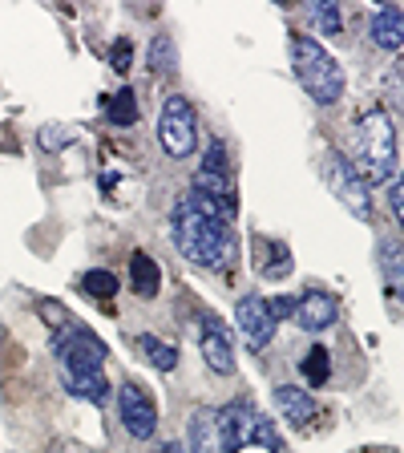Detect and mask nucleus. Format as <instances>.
Listing matches in <instances>:
<instances>
[{
	"label": "nucleus",
	"mask_w": 404,
	"mask_h": 453,
	"mask_svg": "<svg viewBox=\"0 0 404 453\" xmlns=\"http://www.w3.org/2000/svg\"><path fill=\"white\" fill-rule=\"evenodd\" d=\"M150 69L154 73H174L179 69V49H174V41L166 33H158L150 45Z\"/></svg>",
	"instance_id": "f3484780"
},
{
	"label": "nucleus",
	"mask_w": 404,
	"mask_h": 453,
	"mask_svg": "<svg viewBox=\"0 0 404 453\" xmlns=\"http://www.w3.org/2000/svg\"><path fill=\"white\" fill-rule=\"evenodd\" d=\"M130 65V41H118L113 45V69H126Z\"/></svg>",
	"instance_id": "5701e85b"
},
{
	"label": "nucleus",
	"mask_w": 404,
	"mask_h": 453,
	"mask_svg": "<svg viewBox=\"0 0 404 453\" xmlns=\"http://www.w3.org/2000/svg\"><path fill=\"white\" fill-rule=\"evenodd\" d=\"M400 20H404V12L396 4L393 9H377V17H372V41L380 49H388V53L400 49Z\"/></svg>",
	"instance_id": "dca6fc26"
},
{
	"label": "nucleus",
	"mask_w": 404,
	"mask_h": 453,
	"mask_svg": "<svg viewBox=\"0 0 404 453\" xmlns=\"http://www.w3.org/2000/svg\"><path fill=\"white\" fill-rule=\"evenodd\" d=\"M308 17H311V25L320 28L324 37H336V33H339V9H336V4H311Z\"/></svg>",
	"instance_id": "412c9836"
},
{
	"label": "nucleus",
	"mask_w": 404,
	"mask_h": 453,
	"mask_svg": "<svg viewBox=\"0 0 404 453\" xmlns=\"http://www.w3.org/2000/svg\"><path fill=\"white\" fill-rule=\"evenodd\" d=\"M138 349H141V352H150V365H154V368H166V372H170V368L179 365V352L170 349V344H158L154 336H141V340H138Z\"/></svg>",
	"instance_id": "aec40b11"
},
{
	"label": "nucleus",
	"mask_w": 404,
	"mask_h": 453,
	"mask_svg": "<svg viewBox=\"0 0 404 453\" xmlns=\"http://www.w3.org/2000/svg\"><path fill=\"white\" fill-rule=\"evenodd\" d=\"M65 385H69L73 396H81V401H97V405L110 396V380H105L102 368H65Z\"/></svg>",
	"instance_id": "ddd939ff"
},
{
	"label": "nucleus",
	"mask_w": 404,
	"mask_h": 453,
	"mask_svg": "<svg viewBox=\"0 0 404 453\" xmlns=\"http://www.w3.org/2000/svg\"><path fill=\"white\" fill-rule=\"evenodd\" d=\"M53 349H57V357H61L65 368H102V360H105L102 340H97L94 332L73 328V324H65V332H57Z\"/></svg>",
	"instance_id": "6e6552de"
},
{
	"label": "nucleus",
	"mask_w": 404,
	"mask_h": 453,
	"mask_svg": "<svg viewBox=\"0 0 404 453\" xmlns=\"http://www.w3.org/2000/svg\"><path fill=\"white\" fill-rule=\"evenodd\" d=\"M118 396H122V425H126V434L138 437V441H150V437L158 434V405H154V396L146 393V385L126 380Z\"/></svg>",
	"instance_id": "423d86ee"
},
{
	"label": "nucleus",
	"mask_w": 404,
	"mask_h": 453,
	"mask_svg": "<svg viewBox=\"0 0 404 453\" xmlns=\"http://www.w3.org/2000/svg\"><path fill=\"white\" fill-rule=\"evenodd\" d=\"M388 198H393V215H396V223H400V215H404L400 211V179H393V195Z\"/></svg>",
	"instance_id": "b1692460"
},
{
	"label": "nucleus",
	"mask_w": 404,
	"mask_h": 453,
	"mask_svg": "<svg viewBox=\"0 0 404 453\" xmlns=\"http://www.w3.org/2000/svg\"><path fill=\"white\" fill-rule=\"evenodd\" d=\"M130 288L141 296V300L158 296V288H162V272H158V264H154L146 251H138L130 259Z\"/></svg>",
	"instance_id": "2eb2a0df"
},
{
	"label": "nucleus",
	"mask_w": 404,
	"mask_h": 453,
	"mask_svg": "<svg viewBox=\"0 0 404 453\" xmlns=\"http://www.w3.org/2000/svg\"><path fill=\"white\" fill-rule=\"evenodd\" d=\"M303 372H308L311 385H324V380H328V352H324V349H311L308 360H303Z\"/></svg>",
	"instance_id": "4be33fe9"
},
{
	"label": "nucleus",
	"mask_w": 404,
	"mask_h": 453,
	"mask_svg": "<svg viewBox=\"0 0 404 453\" xmlns=\"http://www.w3.org/2000/svg\"><path fill=\"white\" fill-rule=\"evenodd\" d=\"M110 122L113 126H133V122H138V102H133L130 89L110 97Z\"/></svg>",
	"instance_id": "a211bd4d"
},
{
	"label": "nucleus",
	"mask_w": 404,
	"mask_h": 453,
	"mask_svg": "<svg viewBox=\"0 0 404 453\" xmlns=\"http://www.w3.org/2000/svg\"><path fill=\"white\" fill-rule=\"evenodd\" d=\"M324 179H328V187L336 190V198L352 211V215L368 219V211H372V207H368V187L356 179V170L348 166V158H344V154L332 150L328 158H324Z\"/></svg>",
	"instance_id": "0eeeda50"
},
{
	"label": "nucleus",
	"mask_w": 404,
	"mask_h": 453,
	"mask_svg": "<svg viewBox=\"0 0 404 453\" xmlns=\"http://www.w3.org/2000/svg\"><path fill=\"white\" fill-rule=\"evenodd\" d=\"M187 437H190V453H223V434H218L215 409H194Z\"/></svg>",
	"instance_id": "f8f14e48"
},
{
	"label": "nucleus",
	"mask_w": 404,
	"mask_h": 453,
	"mask_svg": "<svg viewBox=\"0 0 404 453\" xmlns=\"http://www.w3.org/2000/svg\"><path fill=\"white\" fill-rule=\"evenodd\" d=\"M348 166L364 187L396 179V126L385 110H368L352 134V158Z\"/></svg>",
	"instance_id": "f03ea898"
},
{
	"label": "nucleus",
	"mask_w": 404,
	"mask_h": 453,
	"mask_svg": "<svg viewBox=\"0 0 404 453\" xmlns=\"http://www.w3.org/2000/svg\"><path fill=\"white\" fill-rule=\"evenodd\" d=\"M231 215L218 207L215 198L190 195L179 198V207H174V243L179 251L187 255L194 267H207V272H218V267L231 264V255H235V243H231Z\"/></svg>",
	"instance_id": "f257e3e1"
},
{
	"label": "nucleus",
	"mask_w": 404,
	"mask_h": 453,
	"mask_svg": "<svg viewBox=\"0 0 404 453\" xmlns=\"http://www.w3.org/2000/svg\"><path fill=\"white\" fill-rule=\"evenodd\" d=\"M235 324H239V332H243V340H247V349H267L271 344V336H275V328H279V320H275V308H271V300L267 296H243L239 300V308H235Z\"/></svg>",
	"instance_id": "39448f33"
},
{
	"label": "nucleus",
	"mask_w": 404,
	"mask_h": 453,
	"mask_svg": "<svg viewBox=\"0 0 404 453\" xmlns=\"http://www.w3.org/2000/svg\"><path fill=\"white\" fill-rule=\"evenodd\" d=\"M295 320H300V328L303 332H324V328H332V324H336V300H332L328 292H320V288H316V292H303L300 300H295Z\"/></svg>",
	"instance_id": "9d476101"
},
{
	"label": "nucleus",
	"mask_w": 404,
	"mask_h": 453,
	"mask_svg": "<svg viewBox=\"0 0 404 453\" xmlns=\"http://www.w3.org/2000/svg\"><path fill=\"white\" fill-rule=\"evenodd\" d=\"M218 417V434H223V453H239L243 445H255V429H259V417L247 401H235L226 409H215Z\"/></svg>",
	"instance_id": "1a4fd4ad"
},
{
	"label": "nucleus",
	"mask_w": 404,
	"mask_h": 453,
	"mask_svg": "<svg viewBox=\"0 0 404 453\" xmlns=\"http://www.w3.org/2000/svg\"><path fill=\"white\" fill-rule=\"evenodd\" d=\"M81 288L94 296V300H113V296H118V280H113L110 272H85Z\"/></svg>",
	"instance_id": "6ab92c4d"
},
{
	"label": "nucleus",
	"mask_w": 404,
	"mask_h": 453,
	"mask_svg": "<svg viewBox=\"0 0 404 453\" xmlns=\"http://www.w3.org/2000/svg\"><path fill=\"white\" fill-rule=\"evenodd\" d=\"M198 349H202V357H207V365L215 372H235V344H231L226 328H218V320H207Z\"/></svg>",
	"instance_id": "9b49d317"
},
{
	"label": "nucleus",
	"mask_w": 404,
	"mask_h": 453,
	"mask_svg": "<svg viewBox=\"0 0 404 453\" xmlns=\"http://www.w3.org/2000/svg\"><path fill=\"white\" fill-rule=\"evenodd\" d=\"M292 69L300 85L320 105H336L344 97V69L339 61L311 37H292Z\"/></svg>",
	"instance_id": "7ed1b4c3"
},
{
	"label": "nucleus",
	"mask_w": 404,
	"mask_h": 453,
	"mask_svg": "<svg viewBox=\"0 0 404 453\" xmlns=\"http://www.w3.org/2000/svg\"><path fill=\"white\" fill-rule=\"evenodd\" d=\"M275 405H279V413L287 417V421H295V425H303V421L316 417V401H311L303 388H292V385L275 388Z\"/></svg>",
	"instance_id": "4468645a"
},
{
	"label": "nucleus",
	"mask_w": 404,
	"mask_h": 453,
	"mask_svg": "<svg viewBox=\"0 0 404 453\" xmlns=\"http://www.w3.org/2000/svg\"><path fill=\"white\" fill-rule=\"evenodd\" d=\"M158 142H162V150H166L170 158H187V154H194L198 113H194V105H190L182 94L166 97V105H162V113H158Z\"/></svg>",
	"instance_id": "20e7f679"
}]
</instances>
